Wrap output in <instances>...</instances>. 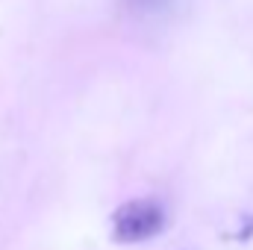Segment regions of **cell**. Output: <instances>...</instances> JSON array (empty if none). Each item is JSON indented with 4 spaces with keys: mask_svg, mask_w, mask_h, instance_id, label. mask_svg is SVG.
Wrapping results in <instances>:
<instances>
[{
    "mask_svg": "<svg viewBox=\"0 0 253 250\" xmlns=\"http://www.w3.org/2000/svg\"><path fill=\"white\" fill-rule=\"evenodd\" d=\"M124 3L138 18H156V15H165L174 6V0H124Z\"/></svg>",
    "mask_w": 253,
    "mask_h": 250,
    "instance_id": "2",
    "label": "cell"
},
{
    "mask_svg": "<svg viewBox=\"0 0 253 250\" xmlns=\"http://www.w3.org/2000/svg\"><path fill=\"white\" fill-rule=\"evenodd\" d=\"M165 209L153 197H135L112 212V239L118 245H141L165 230Z\"/></svg>",
    "mask_w": 253,
    "mask_h": 250,
    "instance_id": "1",
    "label": "cell"
}]
</instances>
